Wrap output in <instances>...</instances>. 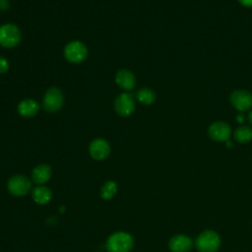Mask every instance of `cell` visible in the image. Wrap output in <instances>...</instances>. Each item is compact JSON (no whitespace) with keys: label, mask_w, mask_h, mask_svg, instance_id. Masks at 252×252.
Returning a JSON list of instances; mask_svg holds the SVG:
<instances>
[{"label":"cell","mask_w":252,"mask_h":252,"mask_svg":"<svg viewBox=\"0 0 252 252\" xmlns=\"http://www.w3.org/2000/svg\"><path fill=\"white\" fill-rule=\"evenodd\" d=\"M229 101L235 109L245 111L252 107V94L246 90H235L230 94Z\"/></svg>","instance_id":"8"},{"label":"cell","mask_w":252,"mask_h":252,"mask_svg":"<svg viewBox=\"0 0 252 252\" xmlns=\"http://www.w3.org/2000/svg\"><path fill=\"white\" fill-rule=\"evenodd\" d=\"M236 120L239 122V123H242L244 121V115L242 113H239L236 115Z\"/></svg>","instance_id":"22"},{"label":"cell","mask_w":252,"mask_h":252,"mask_svg":"<svg viewBox=\"0 0 252 252\" xmlns=\"http://www.w3.org/2000/svg\"><path fill=\"white\" fill-rule=\"evenodd\" d=\"M22 38L20 29L14 24H4L0 27V45L5 48L17 46Z\"/></svg>","instance_id":"4"},{"label":"cell","mask_w":252,"mask_h":252,"mask_svg":"<svg viewBox=\"0 0 252 252\" xmlns=\"http://www.w3.org/2000/svg\"><path fill=\"white\" fill-rule=\"evenodd\" d=\"M209 137L217 142H226L231 134L230 126L224 121H216L208 129Z\"/></svg>","instance_id":"9"},{"label":"cell","mask_w":252,"mask_h":252,"mask_svg":"<svg viewBox=\"0 0 252 252\" xmlns=\"http://www.w3.org/2000/svg\"><path fill=\"white\" fill-rule=\"evenodd\" d=\"M32 195L33 201L39 205L47 204L52 198L51 190L48 187L43 186V185L33 188Z\"/></svg>","instance_id":"15"},{"label":"cell","mask_w":252,"mask_h":252,"mask_svg":"<svg viewBox=\"0 0 252 252\" xmlns=\"http://www.w3.org/2000/svg\"><path fill=\"white\" fill-rule=\"evenodd\" d=\"M241 5L245 7H251L252 6V0H238Z\"/></svg>","instance_id":"21"},{"label":"cell","mask_w":252,"mask_h":252,"mask_svg":"<svg viewBox=\"0 0 252 252\" xmlns=\"http://www.w3.org/2000/svg\"><path fill=\"white\" fill-rule=\"evenodd\" d=\"M89 153L95 160H102L110 154V146L108 142L102 138L93 140L89 145Z\"/></svg>","instance_id":"10"},{"label":"cell","mask_w":252,"mask_h":252,"mask_svg":"<svg viewBox=\"0 0 252 252\" xmlns=\"http://www.w3.org/2000/svg\"><path fill=\"white\" fill-rule=\"evenodd\" d=\"M114 110L120 116L126 117L131 115L136 108L135 98L131 93H122L116 96L113 102Z\"/></svg>","instance_id":"6"},{"label":"cell","mask_w":252,"mask_h":252,"mask_svg":"<svg viewBox=\"0 0 252 252\" xmlns=\"http://www.w3.org/2000/svg\"><path fill=\"white\" fill-rule=\"evenodd\" d=\"M32 187L31 181L24 175H14L9 178L7 183L8 191L14 196H24L26 195Z\"/></svg>","instance_id":"7"},{"label":"cell","mask_w":252,"mask_h":252,"mask_svg":"<svg viewBox=\"0 0 252 252\" xmlns=\"http://www.w3.org/2000/svg\"><path fill=\"white\" fill-rule=\"evenodd\" d=\"M115 83L124 91H131L136 86V77L130 70L120 69L115 75Z\"/></svg>","instance_id":"11"},{"label":"cell","mask_w":252,"mask_h":252,"mask_svg":"<svg viewBox=\"0 0 252 252\" xmlns=\"http://www.w3.org/2000/svg\"><path fill=\"white\" fill-rule=\"evenodd\" d=\"M10 68L8 60L4 56H0V74L6 73Z\"/></svg>","instance_id":"19"},{"label":"cell","mask_w":252,"mask_h":252,"mask_svg":"<svg viewBox=\"0 0 252 252\" xmlns=\"http://www.w3.org/2000/svg\"><path fill=\"white\" fill-rule=\"evenodd\" d=\"M52 169L50 165L46 163H41L36 165L32 171V181L36 184H43L49 180L51 177Z\"/></svg>","instance_id":"14"},{"label":"cell","mask_w":252,"mask_h":252,"mask_svg":"<svg viewBox=\"0 0 252 252\" xmlns=\"http://www.w3.org/2000/svg\"><path fill=\"white\" fill-rule=\"evenodd\" d=\"M195 245L199 252H216L220 245V238L216 231L205 230L196 238Z\"/></svg>","instance_id":"3"},{"label":"cell","mask_w":252,"mask_h":252,"mask_svg":"<svg viewBox=\"0 0 252 252\" xmlns=\"http://www.w3.org/2000/svg\"><path fill=\"white\" fill-rule=\"evenodd\" d=\"M225 145H226L227 148H232V146H233V144H232L230 141H228V140L226 141V144H225Z\"/></svg>","instance_id":"24"},{"label":"cell","mask_w":252,"mask_h":252,"mask_svg":"<svg viewBox=\"0 0 252 252\" xmlns=\"http://www.w3.org/2000/svg\"><path fill=\"white\" fill-rule=\"evenodd\" d=\"M9 8L8 0H0V11H6Z\"/></svg>","instance_id":"20"},{"label":"cell","mask_w":252,"mask_h":252,"mask_svg":"<svg viewBox=\"0 0 252 252\" xmlns=\"http://www.w3.org/2000/svg\"><path fill=\"white\" fill-rule=\"evenodd\" d=\"M65 59L70 63H81L88 56V48L80 40H73L68 42L63 50Z\"/></svg>","instance_id":"5"},{"label":"cell","mask_w":252,"mask_h":252,"mask_svg":"<svg viewBox=\"0 0 252 252\" xmlns=\"http://www.w3.org/2000/svg\"><path fill=\"white\" fill-rule=\"evenodd\" d=\"M248 121H249V123L252 125V111H250L249 113H248Z\"/></svg>","instance_id":"23"},{"label":"cell","mask_w":252,"mask_h":252,"mask_svg":"<svg viewBox=\"0 0 252 252\" xmlns=\"http://www.w3.org/2000/svg\"><path fill=\"white\" fill-rule=\"evenodd\" d=\"M192 245L191 238L184 234H176L168 241V247L171 252H188Z\"/></svg>","instance_id":"12"},{"label":"cell","mask_w":252,"mask_h":252,"mask_svg":"<svg viewBox=\"0 0 252 252\" xmlns=\"http://www.w3.org/2000/svg\"><path fill=\"white\" fill-rule=\"evenodd\" d=\"M64 104V94L57 87H50L42 97V106L48 113L57 112Z\"/></svg>","instance_id":"2"},{"label":"cell","mask_w":252,"mask_h":252,"mask_svg":"<svg viewBox=\"0 0 252 252\" xmlns=\"http://www.w3.org/2000/svg\"><path fill=\"white\" fill-rule=\"evenodd\" d=\"M136 98L139 102L145 105H150L156 101V93L149 88H142L136 94Z\"/></svg>","instance_id":"16"},{"label":"cell","mask_w":252,"mask_h":252,"mask_svg":"<svg viewBox=\"0 0 252 252\" xmlns=\"http://www.w3.org/2000/svg\"><path fill=\"white\" fill-rule=\"evenodd\" d=\"M234 139L238 143H247L252 140V128L249 126H239L233 133Z\"/></svg>","instance_id":"17"},{"label":"cell","mask_w":252,"mask_h":252,"mask_svg":"<svg viewBox=\"0 0 252 252\" xmlns=\"http://www.w3.org/2000/svg\"><path fill=\"white\" fill-rule=\"evenodd\" d=\"M117 192V184L112 180H107L103 183L100 189V196L104 200H110Z\"/></svg>","instance_id":"18"},{"label":"cell","mask_w":252,"mask_h":252,"mask_svg":"<svg viewBox=\"0 0 252 252\" xmlns=\"http://www.w3.org/2000/svg\"><path fill=\"white\" fill-rule=\"evenodd\" d=\"M134 245L131 234L125 231H117L112 233L105 244L108 252H130Z\"/></svg>","instance_id":"1"},{"label":"cell","mask_w":252,"mask_h":252,"mask_svg":"<svg viewBox=\"0 0 252 252\" xmlns=\"http://www.w3.org/2000/svg\"><path fill=\"white\" fill-rule=\"evenodd\" d=\"M17 110L22 117H33L39 111V104L32 98H25L19 102Z\"/></svg>","instance_id":"13"}]
</instances>
